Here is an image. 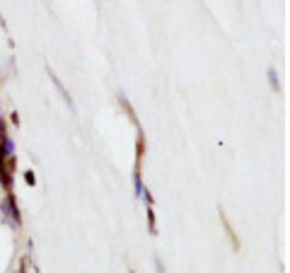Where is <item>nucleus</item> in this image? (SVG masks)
<instances>
[{
    "label": "nucleus",
    "mask_w": 290,
    "mask_h": 273,
    "mask_svg": "<svg viewBox=\"0 0 290 273\" xmlns=\"http://www.w3.org/2000/svg\"><path fill=\"white\" fill-rule=\"evenodd\" d=\"M157 273H164V269H162V264L157 261Z\"/></svg>",
    "instance_id": "obj_1"
}]
</instances>
